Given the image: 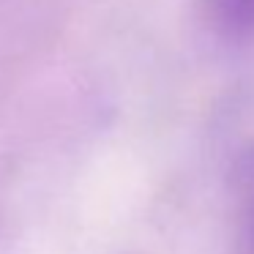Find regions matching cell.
I'll return each mask as SVG.
<instances>
[{
    "mask_svg": "<svg viewBox=\"0 0 254 254\" xmlns=\"http://www.w3.org/2000/svg\"><path fill=\"white\" fill-rule=\"evenodd\" d=\"M213 19L230 39L254 36V0H213Z\"/></svg>",
    "mask_w": 254,
    "mask_h": 254,
    "instance_id": "obj_1",
    "label": "cell"
}]
</instances>
